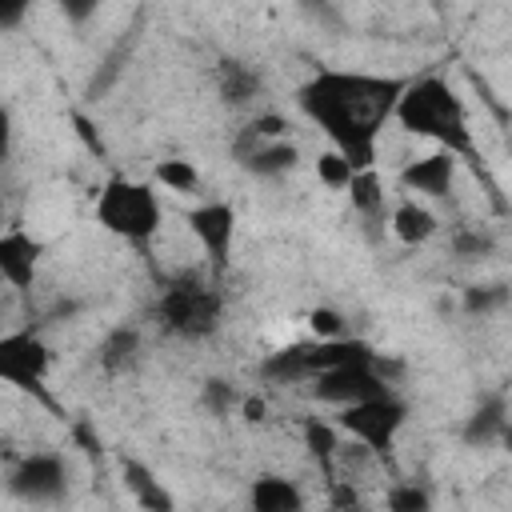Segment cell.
<instances>
[{"mask_svg":"<svg viewBox=\"0 0 512 512\" xmlns=\"http://www.w3.org/2000/svg\"><path fill=\"white\" fill-rule=\"evenodd\" d=\"M408 76H380L360 68H320L296 88V108L328 136L356 172L376 168L380 136L392 124V108Z\"/></svg>","mask_w":512,"mask_h":512,"instance_id":"1","label":"cell"},{"mask_svg":"<svg viewBox=\"0 0 512 512\" xmlns=\"http://www.w3.org/2000/svg\"><path fill=\"white\" fill-rule=\"evenodd\" d=\"M392 120H396L408 136L432 140L436 148L452 152L456 160L480 164V160H476V136H472L468 108H464V100L452 92L448 80H440V76L408 80L404 92H400V100H396V108H392Z\"/></svg>","mask_w":512,"mask_h":512,"instance_id":"2","label":"cell"},{"mask_svg":"<svg viewBox=\"0 0 512 512\" xmlns=\"http://www.w3.org/2000/svg\"><path fill=\"white\" fill-rule=\"evenodd\" d=\"M152 316H156L164 336L184 340V344H200V340H212L224 324V292H220L216 276L200 280V276L184 272V276H172L160 284Z\"/></svg>","mask_w":512,"mask_h":512,"instance_id":"3","label":"cell"},{"mask_svg":"<svg viewBox=\"0 0 512 512\" xmlns=\"http://www.w3.org/2000/svg\"><path fill=\"white\" fill-rule=\"evenodd\" d=\"M92 216L108 236L124 240L140 256H148V248L164 224V208H160L156 188L144 180H132V176H108L96 192Z\"/></svg>","mask_w":512,"mask_h":512,"instance_id":"4","label":"cell"},{"mask_svg":"<svg viewBox=\"0 0 512 512\" xmlns=\"http://www.w3.org/2000/svg\"><path fill=\"white\" fill-rule=\"evenodd\" d=\"M332 420H336L340 436H352L368 456H392L396 436L408 424V404L388 388L380 396H368V400H356V404L336 408Z\"/></svg>","mask_w":512,"mask_h":512,"instance_id":"5","label":"cell"},{"mask_svg":"<svg viewBox=\"0 0 512 512\" xmlns=\"http://www.w3.org/2000/svg\"><path fill=\"white\" fill-rule=\"evenodd\" d=\"M360 356H372V348L356 336H328V340H300V344H288L280 352H272L264 364H260V376L276 380V384H296V380H312L316 372L324 368H336L344 360H360Z\"/></svg>","mask_w":512,"mask_h":512,"instance_id":"6","label":"cell"},{"mask_svg":"<svg viewBox=\"0 0 512 512\" xmlns=\"http://www.w3.org/2000/svg\"><path fill=\"white\" fill-rule=\"evenodd\" d=\"M48 372H52V348L40 340V332L32 328L0 332V384L56 408L48 392Z\"/></svg>","mask_w":512,"mask_h":512,"instance_id":"7","label":"cell"},{"mask_svg":"<svg viewBox=\"0 0 512 512\" xmlns=\"http://www.w3.org/2000/svg\"><path fill=\"white\" fill-rule=\"evenodd\" d=\"M380 392H388V372L380 364V352L344 360V364L312 376V400H320L328 408H344V404H356V400H368Z\"/></svg>","mask_w":512,"mask_h":512,"instance_id":"8","label":"cell"},{"mask_svg":"<svg viewBox=\"0 0 512 512\" xmlns=\"http://www.w3.org/2000/svg\"><path fill=\"white\" fill-rule=\"evenodd\" d=\"M184 224L196 236L212 276H224L232 264V252H236V208L228 200H204V204L188 208Z\"/></svg>","mask_w":512,"mask_h":512,"instance_id":"9","label":"cell"},{"mask_svg":"<svg viewBox=\"0 0 512 512\" xmlns=\"http://www.w3.org/2000/svg\"><path fill=\"white\" fill-rule=\"evenodd\" d=\"M8 488L16 500H28V504H56L68 496V460L60 452H28L12 476H8Z\"/></svg>","mask_w":512,"mask_h":512,"instance_id":"10","label":"cell"},{"mask_svg":"<svg viewBox=\"0 0 512 512\" xmlns=\"http://www.w3.org/2000/svg\"><path fill=\"white\" fill-rule=\"evenodd\" d=\"M456 172H460V160L452 152L436 148L428 156H412L396 172V188L412 192V196H424V200H444L456 188Z\"/></svg>","mask_w":512,"mask_h":512,"instance_id":"11","label":"cell"},{"mask_svg":"<svg viewBox=\"0 0 512 512\" xmlns=\"http://www.w3.org/2000/svg\"><path fill=\"white\" fill-rule=\"evenodd\" d=\"M44 260V240H36L28 228L12 224L0 228V280L16 292H32L36 288V272Z\"/></svg>","mask_w":512,"mask_h":512,"instance_id":"12","label":"cell"},{"mask_svg":"<svg viewBox=\"0 0 512 512\" xmlns=\"http://www.w3.org/2000/svg\"><path fill=\"white\" fill-rule=\"evenodd\" d=\"M388 228H392V236H396L404 248H420V244H428V240L436 236L440 220H436V212H432L424 200L404 196L396 208H388Z\"/></svg>","mask_w":512,"mask_h":512,"instance_id":"13","label":"cell"},{"mask_svg":"<svg viewBox=\"0 0 512 512\" xmlns=\"http://www.w3.org/2000/svg\"><path fill=\"white\" fill-rule=\"evenodd\" d=\"M236 164H240L248 176H256V180H280V176L296 172V164H300V148L284 136V140H268V144L248 148L244 156H236Z\"/></svg>","mask_w":512,"mask_h":512,"instance_id":"14","label":"cell"},{"mask_svg":"<svg viewBox=\"0 0 512 512\" xmlns=\"http://www.w3.org/2000/svg\"><path fill=\"white\" fill-rule=\"evenodd\" d=\"M140 356H144V336H140V328H136V324H116V328L100 340V348H96L100 368H104V372H112V376L132 372V368L140 364Z\"/></svg>","mask_w":512,"mask_h":512,"instance_id":"15","label":"cell"},{"mask_svg":"<svg viewBox=\"0 0 512 512\" xmlns=\"http://www.w3.org/2000/svg\"><path fill=\"white\" fill-rule=\"evenodd\" d=\"M248 504L256 512H300L304 508V492H300L296 480L268 472V476H256L248 484Z\"/></svg>","mask_w":512,"mask_h":512,"instance_id":"16","label":"cell"},{"mask_svg":"<svg viewBox=\"0 0 512 512\" xmlns=\"http://www.w3.org/2000/svg\"><path fill=\"white\" fill-rule=\"evenodd\" d=\"M216 92L228 108H244L260 96V72L244 60H220L216 64Z\"/></svg>","mask_w":512,"mask_h":512,"instance_id":"17","label":"cell"},{"mask_svg":"<svg viewBox=\"0 0 512 512\" xmlns=\"http://www.w3.org/2000/svg\"><path fill=\"white\" fill-rule=\"evenodd\" d=\"M504 436H508V400L504 396H484L476 404V412L468 416V424H464V440L484 448V444H496Z\"/></svg>","mask_w":512,"mask_h":512,"instance_id":"18","label":"cell"},{"mask_svg":"<svg viewBox=\"0 0 512 512\" xmlns=\"http://www.w3.org/2000/svg\"><path fill=\"white\" fill-rule=\"evenodd\" d=\"M344 192H348L356 216H364V220H380V216H388V196H384V184H380L376 168H360V172H352V180H348Z\"/></svg>","mask_w":512,"mask_h":512,"instance_id":"19","label":"cell"},{"mask_svg":"<svg viewBox=\"0 0 512 512\" xmlns=\"http://www.w3.org/2000/svg\"><path fill=\"white\" fill-rule=\"evenodd\" d=\"M300 436H304L308 456L320 460V468H332V460H336V452H340V428H336V420L308 416L304 428H300Z\"/></svg>","mask_w":512,"mask_h":512,"instance_id":"20","label":"cell"},{"mask_svg":"<svg viewBox=\"0 0 512 512\" xmlns=\"http://www.w3.org/2000/svg\"><path fill=\"white\" fill-rule=\"evenodd\" d=\"M124 484H128V492L136 496V504L140 508H172V496L160 488V480L140 464V460H124Z\"/></svg>","mask_w":512,"mask_h":512,"instance_id":"21","label":"cell"},{"mask_svg":"<svg viewBox=\"0 0 512 512\" xmlns=\"http://www.w3.org/2000/svg\"><path fill=\"white\" fill-rule=\"evenodd\" d=\"M284 136H288V120H284L280 112H260V116H252V120L240 128V136H236V144H232V156H244L248 148L268 144V140H284Z\"/></svg>","mask_w":512,"mask_h":512,"instance_id":"22","label":"cell"},{"mask_svg":"<svg viewBox=\"0 0 512 512\" xmlns=\"http://www.w3.org/2000/svg\"><path fill=\"white\" fill-rule=\"evenodd\" d=\"M152 176H156V184H164L168 192H180V196H188V192L200 188V168H196L192 160H184V156H168V160H160Z\"/></svg>","mask_w":512,"mask_h":512,"instance_id":"23","label":"cell"},{"mask_svg":"<svg viewBox=\"0 0 512 512\" xmlns=\"http://www.w3.org/2000/svg\"><path fill=\"white\" fill-rule=\"evenodd\" d=\"M352 172H356V168H352L336 148H324V152L316 156V176H320V184H328V188H336V192L348 188Z\"/></svg>","mask_w":512,"mask_h":512,"instance_id":"24","label":"cell"},{"mask_svg":"<svg viewBox=\"0 0 512 512\" xmlns=\"http://www.w3.org/2000/svg\"><path fill=\"white\" fill-rule=\"evenodd\" d=\"M384 504L392 512H428L432 508V496L420 484H396V488L384 492Z\"/></svg>","mask_w":512,"mask_h":512,"instance_id":"25","label":"cell"},{"mask_svg":"<svg viewBox=\"0 0 512 512\" xmlns=\"http://www.w3.org/2000/svg\"><path fill=\"white\" fill-rule=\"evenodd\" d=\"M452 248H456L464 260H472V256H488V252L496 248V240H492L488 228H464V232L452 236Z\"/></svg>","mask_w":512,"mask_h":512,"instance_id":"26","label":"cell"},{"mask_svg":"<svg viewBox=\"0 0 512 512\" xmlns=\"http://www.w3.org/2000/svg\"><path fill=\"white\" fill-rule=\"evenodd\" d=\"M308 328H312V336L316 340H328V336H344V316L336 312V308H312L308 312Z\"/></svg>","mask_w":512,"mask_h":512,"instance_id":"27","label":"cell"},{"mask_svg":"<svg viewBox=\"0 0 512 512\" xmlns=\"http://www.w3.org/2000/svg\"><path fill=\"white\" fill-rule=\"evenodd\" d=\"M236 400H240V396H236V388H232L228 380H208V384H204V408H208L212 416H224Z\"/></svg>","mask_w":512,"mask_h":512,"instance_id":"28","label":"cell"},{"mask_svg":"<svg viewBox=\"0 0 512 512\" xmlns=\"http://www.w3.org/2000/svg\"><path fill=\"white\" fill-rule=\"evenodd\" d=\"M508 300V292L500 284H488V288H464V308L468 312H488V308H500Z\"/></svg>","mask_w":512,"mask_h":512,"instance_id":"29","label":"cell"},{"mask_svg":"<svg viewBox=\"0 0 512 512\" xmlns=\"http://www.w3.org/2000/svg\"><path fill=\"white\" fill-rule=\"evenodd\" d=\"M56 4H60L64 20H68V24H76V28H80V24H88V20L104 8V0H56Z\"/></svg>","mask_w":512,"mask_h":512,"instance_id":"30","label":"cell"},{"mask_svg":"<svg viewBox=\"0 0 512 512\" xmlns=\"http://www.w3.org/2000/svg\"><path fill=\"white\" fill-rule=\"evenodd\" d=\"M32 12V0H0V32H12Z\"/></svg>","mask_w":512,"mask_h":512,"instance_id":"31","label":"cell"},{"mask_svg":"<svg viewBox=\"0 0 512 512\" xmlns=\"http://www.w3.org/2000/svg\"><path fill=\"white\" fill-rule=\"evenodd\" d=\"M236 404H240L244 424H264V420H268V400H264V396H240Z\"/></svg>","mask_w":512,"mask_h":512,"instance_id":"32","label":"cell"},{"mask_svg":"<svg viewBox=\"0 0 512 512\" xmlns=\"http://www.w3.org/2000/svg\"><path fill=\"white\" fill-rule=\"evenodd\" d=\"M12 136H16V128H12V112L0 104V164L12 156Z\"/></svg>","mask_w":512,"mask_h":512,"instance_id":"33","label":"cell"},{"mask_svg":"<svg viewBox=\"0 0 512 512\" xmlns=\"http://www.w3.org/2000/svg\"><path fill=\"white\" fill-rule=\"evenodd\" d=\"M0 220H4V208H0Z\"/></svg>","mask_w":512,"mask_h":512,"instance_id":"34","label":"cell"}]
</instances>
